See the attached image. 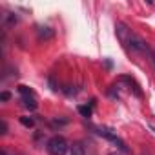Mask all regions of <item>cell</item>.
Wrapping results in <instances>:
<instances>
[{"label": "cell", "instance_id": "6da1fadb", "mask_svg": "<svg viewBox=\"0 0 155 155\" xmlns=\"http://www.w3.org/2000/svg\"><path fill=\"white\" fill-rule=\"evenodd\" d=\"M46 148H48L49 155H66V151H68V140L64 137H60V135H55V137H51L48 140Z\"/></svg>", "mask_w": 155, "mask_h": 155}, {"label": "cell", "instance_id": "7a4b0ae2", "mask_svg": "<svg viewBox=\"0 0 155 155\" xmlns=\"http://www.w3.org/2000/svg\"><path fill=\"white\" fill-rule=\"evenodd\" d=\"M18 93L22 95V104L28 110H37L38 102H37V97H35L33 90H29L28 86H18Z\"/></svg>", "mask_w": 155, "mask_h": 155}, {"label": "cell", "instance_id": "3957f363", "mask_svg": "<svg viewBox=\"0 0 155 155\" xmlns=\"http://www.w3.org/2000/svg\"><path fill=\"white\" fill-rule=\"evenodd\" d=\"M126 46H128L131 51H137V53H150L148 44H146L140 37H137V35H133V33H130V37H128V40H126Z\"/></svg>", "mask_w": 155, "mask_h": 155}, {"label": "cell", "instance_id": "277c9868", "mask_svg": "<svg viewBox=\"0 0 155 155\" xmlns=\"http://www.w3.org/2000/svg\"><path fill=\"white\" fill-rule=\"evenodd\" d=\"M97 133H99V135H102V137H106L108 140L115 142V144H117V146H119L122 151H128V146H126V142H124V140H122L119 135H115V133H113L110 128H97Z\"/></svg>", "mask_w": 155, "mask_h": 155}, {"label": "cell", "instance_id": "5b68a950", "mask_svg": "<svg viewBox=\"0 0 155 155\" xmlns=\"http://www.w3.org/2000/svg\"><path fill=\"white\" fill-rule=\"evenodd\" d=\"M37 35H38V40H49V38H53L55 31L51 28H38Z\"/></svg>", "mask_w": 155, "mask_h": 155}, {"label": "cell", "instance_id": "8992f818", "mask_svg": "<svg viewBox=\"0 0 155 155\" xmlns=\"http://www.w3.org/2000/svg\"><path fill=\"white\" fill-rule=\"evenodd\" d=\"M71 155H86V150H84L82 142H75L71 146Z\"/></svg>", "mask_w": 155, "mask_h": 155}, {"label": "cell", "instance_id": "52a82bcc", "mask_svg": "<svg viewBox=\"0 0 155 155\" xmlns=\"http://www.w3.org/2000/svg\"><path fill=\"white\" fill-rule=\"evenodd\" d=\"M20 122L26 128H33L35 126V119H31V117H20Z\"/></svg>", "mask_w": 155, "mask_h": 155}, {"label": "cell", "instance_id": "ba28073f", "mask_svg": "<svg viewBox=\"0 0 155 155\" xmlns=\"http://www.w3.org/2000/svg\"><path fill=\"white\" fill-rule=\"evenodd\" d=\"M79 111H81L84 117H90V115H91V110H90L88 106H79Z\"/></svg>", "mask_w": 155, "mask_h": 155}, {"label": "cell", "instance_id": "9c48e42d", "mask_svg": "<svg viewBox=\"0 0 155 155\" xmlns=\"http://www.w3.org/2000/svg\"><path fill=\"white\" fill-rule=\"evenodd\" d=\"M6 18H8V24H17V22H18V18H17V17H13V13H8V17H6Z\"/></svg>", "mask_w": 155, "mask_h": 155}, {"label": "cell", "instance_id": "30bf717a", "mask_svg": "<svg viewBox=\"0 0 155 155\" xmlns=\"http://www.w3.org/2000/svg\"><path fill=\"white\" fill-rule=\"evenodd\" d=\"M9 99H11L9 91H2V93H0V101H2V102H6V101H9Z\"/></svg>", "mask_w": 155, "mask_h": 155}, {"label": "cell", "instance_id": "8fae6325", "mask_svg": "<svg viewBox=\"0 0 155 155\" xmlns=\"http://www.w3.org/2000/svg\"><path fill=\"white\" fill-rule=\"evenodd\" d=\"M0 126H2V135H6V133H8V122L2 120V124H0Z\"/></svg>", "mask_w": 155, "mask_h": 155}, {"label": "cell", "instance_id": "7c38bea8", "mask_svg": "<svg viewBox=\"0 0 155 155\" xmlns=\"http://www.w3.org/2000/svg\"><path fill=\"white\" fill-rule=\"evenodd\" d=\"M151 58H153V64H155V49L151 51Z\"/></svg>", "mask_w": 155, "mask_h": 155}, {"label": "cell", "instance_id": "4fadbf2b", "mask_svg": "<svg viewBox=\"0 0 155 155\" xmlns=\"http://www.w3.org/2000/svg\"><path fill=\"white\" fill-rule=\"evenodd\" d=\"M108 155H117V153H108Z\"/></svg>", "mask_w": 155, "mask_h": 155}]
</instances>
